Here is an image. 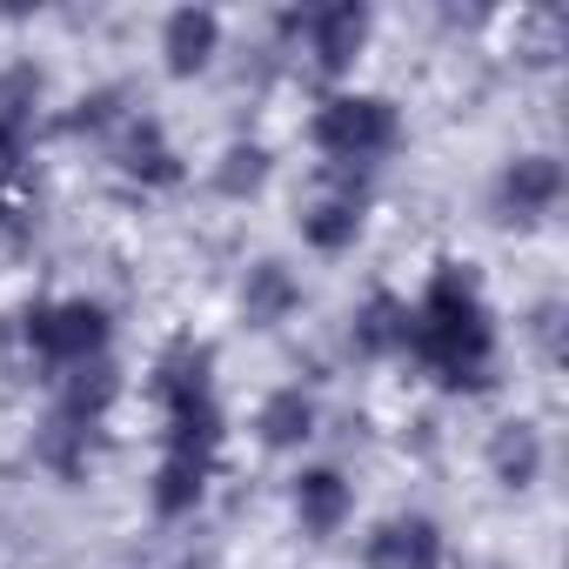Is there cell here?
Returning a JSON list of instances; mask_svg holds the SVG:
<instances>
[{"mask_svg":"<svg viewBox=\"0 0 569 569\" xmlns=\"http://www.w3.org/2000/svg\"><path fill=\"white\" fill-rule=\"evenodd\" d=\"M409 349L422 356V369L442 389L476 396L496 382V329H489V309H482L469 261H442L429 274L422 302L409 309Z\"/></svg>","mask_w":569,"mask_h":569,"instance_id":"obj_1","label":"cell"},{"mask_svg":"<svg viewBox=\"0 0 569 569\" xmlns=\"http://www.w3.org/2000/svg\"><path fill=\"white\" fill-rule=\"evenodd\" d=\"M309 141H316L336 168H369V161L396 154V141H402V114H396L382 94H336V101H322Z\"/></svg>","mask_w":569,"mask_h":569,"instance_id":"obj_2","label":"cell"},{"mask_svg":"<svg viewBox=\"0 0 569 569\" xmlns=\"http://www.w3.org/2000/svg\"><path fill=\"white\" fill-rule=\"evenodd\" d=\"M21 329H28V349L41 356V362H54V369H74V362H94L101 349H108V309L101 302H41V309H28L21 316Z\"/></svg>","mask_w":569,"mask_h":569,"instance_id":"obj_3","label":"cell"},{"mask_svg":"<svg viewBox=\"0 0 569 569\" xmlns=\"http://www.w3.org/2000/svg\"><path fill=\"white\" fill-rule=\"evenodd\" d=\"M281 34H289L316 74H349L356 54L369 48V8L356 0H336V8H309V14H281Z\"/></svg>","mask_w":569,"mask_h":569,"instance_id":"obj_4","label":"cell"},{"mask_svg":"<svg viewBox=\"0 0 569 569\" xmlns=\"http://www.w3.org/2000/svg\"><path fill=\"white\" fill-rule=\"evenodd\" d=\"M562 201V161L556 154H516L496 181V221H542Z\"/></svg>","mask_w":569,"mask_h":569,"instance_id":"obj_5","label":"cell"},{"mask_svg":"<svg viewBox=\"0 0 569 569\" xmlns=\"http://www.w3.org/2000/svg\"><path fill=\"white\" fill-rule=\"evenodd\" d=\"M362 208H369V194H362L356 168H342V181L302 208V241H309V248H322V254H342V248L362 234Z\"/></svg>","mask_w":569,"mask_h":569,"instance_id":"obj_6","label":"cell"},{"mask_svg":"<svg viewBox=\"0 0 569 569\" xmlns=\"http://www.w3.org/2000/svg\"><path fill=\"white\" fill-rule=\"evenodd\" d=\"M201 396H214V349L194 342V336H181V342H168L161 362H154V402H161V409H188V402H201Z\"/></svg>","mask_w":569,"mask_h":569,"instance_id":"obj_7","label":"cell"},{"mask_svg":"<svg viewBox=\"0 0 569 569\" xmlns=\"http://www.w3.org/2000/svg\"><path fill=\"white\" fill-rule=\"evenodd\" d=\"M369 569H442V529L429 516H389L369 536Z\"/></svg>","mask_w":569,"mask_h":569,"instance_id":"obj_8","label":"cell"},{"mask_svg":"<svg viewBox=\"0 0 569 569\" xmlns=\"http://www.w3.org/2000/svg\"><path fill=\"white\" fill-rule=\"evenodd\" d=\"M221 54V21L208 14V8H174L168 14V28H161V61H168V74H201L208 61Z\"/></svg>","mask_w":569,"mask_h":569,"instance_id":"obj_9","label":"cell"},{"mask_svg":"<svg viewBox=\"0 0 569 569\" xmlns=\"http://www.w3.org/2000/svg\"><path fill=\"white\" fill-rule=\"evenodd\" d=\"M114 161H121V174H134V181H148V188H168V181H181V161H174V148H168V134L141 114H128V128L114 134Z\"/></svg>","mask_w":569,"mask_h":569,"instance_id":"obj_10","label":"cell"},{"mask_svg":"<svg viewBox=\"0 0 569 569\" xmlns=\"http://www.w3.org/2000/svg\"><path fill=\"white\" fill-rule=\"evenodd\" d=\"M94 449H101V422H74V416H61V409H54V416L41 422V436H34V456H41V469H54L61 482L88 476Z\"/></svg>","mask_w":569,"mask_h":569,"instance_id":"obj_11","label":"cell"},{"mask_svg":"<svg viewBox=\"0 0 569 569\" xmlns=\"http://www.w3.org/2000/svg\"><path fill=\"white\" fill-rule=\"evenodd\" d=\"M349 509H356V496H349L342 469H302L296 476V522H302V536H336L349 522Z\"/></svg>","mask_w":569,"mask_h":569,"instance_id":"obj_12","label":"cell"},{"mask_svg":"<svg viewBox=\"0 0 569 569\" xmlns=\"http://www.w3.org/2000/svg\"><path fill=\"white\" fill-rule=\"evenodd\" d=\"M296 309H302V281L281 268V261H254V268L241 274V316H248L254 329L289 322Z\"/></svg>","mask_w":569,"mask_h":569,"instance_id":"obj_13","label":"cell"},{"mask_svg":"<svg viewBox=\"0 0 569 569\" xmlns=\"http://www.w3.org/2000/svg\"><path fill=\"white\" fill-rule=\"evenodd\" d=\"M114 396H121V376H114L108 356H94V362L61 369V396H54V409L74 416V422H101V416L114 409Z\"/></svg>","mask_w":569,"mask_h":569,"instance_id":"obj_14","label":"cell"},{"mask_svg":"<svg viewBox=\"0 0 569 569\" xmlns=\"http://www.w3.org/2000/svg\"><path fill=\"white\" fill-rule=\"evenodd\" d=\"M201 496H208V456H161V469H154V489H148V502H154V516H168V522H181V516H194L201 509Z\"/></svg>","mask_w":569,"mask_h":569,"instance_id":"obj_15","label":"cell"},{"mask_svg":"<svg viewBox=\"0 0 569 569\" xmlns=\"http://www.w3.org/2000/svg\"><path fill=\"white\" fill-rule=\"evenodd\" d=\"M489 476L502 489H529L542 476V429L536 422H502L489 436Z\"/></svg>","mask_w":569,"mask_h":569,"instance_id":"obj_16","label":"cell"},{"mask_svg":"<svg viewBox=\"0 0 569 569\" xmlns=\"http://www.w3.org/2000/svg\"><path fill=\"white\" fill-rule=\"evenodd\" d=\"M254 436H261L268 449H302V442L316 436V402H309L302 389H274V396L254 409Z\"/></svg>","mask_w":569,"mask_h":569,"instance_id":"obj_17","label":"cell"},{"mask_svg":"<svg viewBox=\"0 0 569 569\" xmlns=\"http://www.w3.org/2000/svg\"><path fill=\"white\" fill-rule=\"evenodd\" d=\"M349 342H356V356H396V349H409V309L396 296H369L356 309Z\"/></svg>","mask_w":569,"mask_h":569,"instance_id":"obj_18","label":"cell"},{"mask_svg":"<svg viewBox=\"0 0 569 569\" xmlns=\"http://www.w3.org/2000/svg\"><path fill=\"white\" fill-rule=\"evenodd\" d=\"M41 88H48V81H41V68H34V61H21V68L0 74V128L34 141V121H41Z\"/></svg>","mask_w":569,"mask_h":569,"instance_id":"obj_19","label":"cell"},{"mask_svg":"<svg viewBox=\"0 0 569 569\" xmlns=\"http://www.w3.org/2000/svg\"><path fill=\"white\" fill-rule=\"evenodd\" d=\"M214 442H221V409H214V396H201V402H188V409H168V449H174V456H214Z\"/></svg>","mask_w":569,"mask_h":569,"instance_id":"obj_20","label":"cell"},{"mask_svg":"<svg viewBox=\"0 0 569 569\" xmlns=\"http://www.w3.org/2000/svg\"><path fill=\"white\" fill-rule=\"evenodd\" d=\"M261 181H268V148H261V141H234V148L214 161V194H228V201H248Z\"/></svg>","mask_w":569,"mask_h":569,"instance_id":"obj_21","label":"cell"},{"mask_svg":"<svg viewBox=\"0 0 569 569\" xmlns=\"http://www.w3.org/2000/svg\"><path fill=\"white\" fill-rule=\"evenodd\" d=\"M121 101H128L121 88H94V94L74 101L68 128H74V134H114V128H128V108H121Z\"/></svg>","mask_w":569,"mask_h":569,"instance_id":"obj_22","label":"cell"},{"mask_svg":"<svg viewBox=\"0 0 569 569\" xmlns=\"http://www.w3.org/2000/svg\"><path fill=\"white\" fill-rule=\"evenodd\" d=\"M556 336H562V309L549 302V309H536V342H542V356H549V362L562 356V342H556Z\"/></svg>","mask_w":569,"mask_h":569,"instance_id":"obj_23","label":"cell"},{"mask_svg":"<svg viewBox=\"0 0 569 569\" xmlns=\"http://www.w3.org/2000/svg\"><path fill=\"white\" fill-rule=\"evenodd\" d=\"M21 161H28V134H8V128H0V181H14Z\"/></svg>","mask_w":569,"mask_h":569,"instance_id":"obj_24","label":"cell"}]
</instances>
